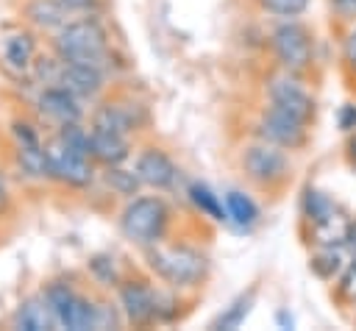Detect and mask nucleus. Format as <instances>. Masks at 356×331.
I'll return each mask as SVG.
<instances>
[{
  "mask_svg": "<svg viewBox=\"0 0 356 331\" xmlns=\"http://www.w3.org/2000/svg\"><path fill=\"white\" fill-rule=\"evenodd\" d=\"M353 325H356V314H353Z\"/></svg>",
  "mask_w": 356,
  "mask_h": 331,
  "instance_id": "34",
  "label": "nucleus"
},
{
  "mask_svg": "<svg viewBox=\"0 0 356 331\" xmlns=\"http://www.w3.org/2000/svg\"><path fill=\"white\" fill-rule=\"evenodd\" d=\"M89 156L97 167L125 164L134 156V139L122 136V134H114V131L89 128Z\"/></svg>",
  "mask_w": 356,
  "mask_h": 331,
  "instance_id": "15",
  "label": "nucleus"
},
{
  "mask_svg": "<svg viewBox=\"0 0 356 331\" xmlns=\"http://www.w3.org/2000/svg\"><path fill=\"white\" fill-rule=\"evenodd\" d=\"M334 217H339L337 203L328 195H323L320 189H306L303 203H300V223L303 225H320V223H328Z\"/></svg>",
  "mask_w": 356,
  "mask_h": 331,
  "instance_id": "18",
  "label": "nucleus"
},
{
  "mask_svg": "<svg viewBox=\"0 0 356 331\" xmlns=\"http://www.w3.org/2000/svg\"><path fill=\"white\" fill-rule=\"evenodd\" d=\"M331 300L345 309V306H356V253L350 261H345L342 273L334 278V289H331Z\"/></svg>",
  "mask_w": 356,
  "mask_h": 331,
  "instance_id": "25",
  "label": "nucleus"
},
{
  "mask_svg": "<svg viewBox=\"0 0 356 331\" xmlns=\"http://www.w3.org/2000/svg\"><path fill=\"white\" fill-rule=\"evenodd\" d=\"M36 108L44 120H50V125H64V122H83L86 108L83 100L78 95H72L67 86L61 83H47L42 86L39 97H36Z\"/></svg>",
  "mask_w": 356,
  "mask_h": 331,
  "instance_id": "13",
  "label": "nucleus"
},
{
  "mask_svg": "<svg viewBox=\"0 0 356 331\" xmlns=\"http://www.w3.org/2000/svg\"><path fill=\"white\" fill-rule=\"evenodd\" d=\"M39 53V33L28 25H17L0 36V61L11 75H28Z\"/></svg>",
  "mask_w": 356,
  "mask_h": 331,
  "instance_id": "12",
  "label": "nucleus"
},
{
  "mask_svg": "<svg viewBox=\"0 0 356 331\" xmlns=\"http://www.w3.org/2000/svg\"><path fill=\"white\" fill-rule=\"evenodd\" d=\"M181 225V211L175 209L172 200H167L164 195H134L125 200L120 217H117V228L120 234L134 245V248H147V245H159L167 239H178L175 228Z\"/></svg>",
  "mask_w": 356,
  "mask_h": 331,
  "instance_id": "4",
  "label": "nucleus"
},
{
  "mask_svg": "<svg viewBox=\"0 0 356 331\" xmlns=\"http://www.w3.org/2000/svg\"><path fill=\"white\" fill-rule=\"evenodd\" d=\"M70 17L72 14L61 6V0H22L19 6V22L44 36L58 31Z\"/></svg>",
  "mask_w": 356,
  "mask_h": 331,
  "instance_id": "16",
  "label": "nucleus"
},
{
  "mask_svg": "<svg viewBox=\"0 0 356 331\" xmlns=\"http://www.w3.org/2000/svg\"><path fill=\"white\" fill-rule=\"evenodd\" d=\"M264 100L278 106L281 111L292 114L295 120L314 125L317 122V97L306 86V78L292 75L273 64L270 75L264 78Z\"/></svg>",
  "mask_w": 356,
  "mask_h": 331,
  "instance_id": "8",
  "label": "nucleus"
},
{
  "mask_svg": "<svg viewBox=\"0 0 356 331\" xmlns=\"http://www.w3.org/2000/svg\"><path fill=\"white\" fill-rule=\"evenodd\" d=\"M345 267V253L342 245H328V248H314L309 256V270L314 273V278H320L323 284L334 281Z\"/></svg>",
  "mask_w": 356,
  "mask_h": 331,
  "instance_id": "19",
  "label": "nucleus"
},
{
  "mask_svg": "<svg viewBox=\"0 0 356 331\" xmlns=\"http://www.w3.org/2000/svg\"><path fill=\"white\" fill-rule=\"evenodd\" d=\"M312 0H250L253 11L270 19H298L306 14Z\"/></svg>",
  "mask_w": 356,
  "mask_h": 331,
  "instance_id": "23",
  "label": "nucleus"
},
{
  "mask_svg": "<svg viewBox=\"0 0 356 331\" xmlns=\"http://www.w3.org/2000/svg\"><path fill=\"white\" fill-rule=\"evenodd\" d=\"M14 325L17 328H25V331H53L58 328V320L53 314V309L47 306V300L39 295H31L25 298L17 312H14Z\"/></svg>",
  "mask_w": 356,
  "mask_h": 331,
  "instance_id": "17",
  "label": "nucleus"
},
{
  "mask_svg": "<svg viewBox=\"0 0 356 331\" xmlns=\"http://www.w3.org/2000/svg\"><path fill=\"white\" fill-rule=\"evenodd\" d=\"M44 153H47L53 184H61L67 189H89L97 181L100 167L89 156H81L72 147H67L56 134L44 136Z\"/></svg>",
  "mask_w": 356,
  "mask_h": 331,
  "instance_id": "10",
  "label": "nucleus"
},
{
  "mask_svg": "<svg viewBox=\"0 0 356 331\" xmlns=\"http://www.w3.org/2000/svg\"><path fill=\"white\" fill-rule=\"evenodd\" d=\"M139 253L150 275H156V281L172 289L197 295L211 278V256L192 239H167L159 245L139 248Z\"/></svg>",
  "mask_w": 356,
  "mask_h": 331,
  "instance_id": "2",
  "label": "nucleus"
},
{
  "mask_svg": "<svg viewBox=\"0 0 356 331\" xmlns=\"http://www.w3.org/2000/svg\"><path fill=\"white\" fill-rule=\"evenodd\" d=\"M44 47L61 61H83L114 75V39L106 14H75L58 31L47 33Z\"/></svg>",
  "mask_w": 356,
  "mask_h": 331,
  "instance_id": "3",
  "label": "nucleus"
},
{
  "mask_svg": "<svg viewBox=\"0 0 356 331\" xmlns=\"http://www.w3.org/2000/svg\"><path fill=\"white\" fill-rule=\"evenodd\" d=\"M339 128L342 131H356V106L353 103H345L342 111H339Z\"/></svg>",
  "mask_w": 356,
  "mask_h": 331,
  "instance_id": "31",
  "label": "nucleus"
},
{
  "mask_svg": "<svg viewBox=\"0 0 356 331\" xmlns=\"http://www.w3.org/2000/svg\"><path fill=\"white\" fill-rule=\"evenodd\" d=\"M61 86H67L72 95H78L81 100H89L95 103L106 86L111 83V75L92 67V64H83V61H61V70H58V81Z\"/></svg>",
  "mask_w": 356,
  "mask_h": 331,
  "instance_id": "14",
  "label": "nucleus"
},
{
  "mask_svg": "<svg viewBox=\"0 0 356 331\" xmlns=\"http://www.w3.org/2000/svg\"><path fill=\"white\" fill-rule=\"evenodd\" d=\"M153 125V114L147 100H142L131 89H120L114 83L106 86V92L92 103L89 111V128L114 131L122 136H139Z\"/></svg>",
  "mask_w": 356,
  "mask_h": 331,
  "instance_id": "5",
  "label": "nucleus"
},
{
  "mask_svg": "<svg viewBox=\"0 0 356 331\" xmlns=\"http://www.w3.org/2000/svg\"><path fill=\"white\" fill-rule=\"evenodd\" d=\"M250 300H253V292H248V298L239 295V298L231 303V309H228L225 314H220V317L211 323V328H236V325L245 320V314H248V309H250Z\"/></svg>",
  "mask_w": 356,
  "mask_h": 331,
  "instance_id": "26",
  "label": "nucleus"
},
{
  "mask_svg": "<svg viewBox=\"0 0 356 331\" xmlns=\"http://www.w3.org/2000/svg\"><path fill=\"white\" fill-rule=\"evenodd\" d=\"M234 170L245 189L270 206L281 203L295 184V161L289 159V150L253 136L236 147Z\"/></svg>",
  "mask_w": 356,
  "mask_h": 331,
  "instance_id": "1",
  "label": "nucleus"
},
{
  "mask_svg": "<svg viewBox=\"0 0 356 331\" xmlns=\"http://www.w3.org/2000/svg\"><path fill=\"white\" fill-rule=\"evenodd\" d=\"M189 197H192V203H195V209H197L200 217H209L211 223H222V220H228V214H225L220 197H217L206 184L195 181V184L189 186Z\"/></svg>",
  "mask_w": 356,
  "mask_h": 331,
  "instance_id": "24",
  "label": "nucleus"
},
{
  "mask_svg": "<svg viewBox=\"0 0 356 331\" xmlns=\"http://www.w3.org/2000/svg\"><path fill=\"white\" fill-rule=\"evenodd\" d=\"M342 61L345 67L356 70V25L348 31V36L342 39Z\"/></svg>",
  "mask_w": 356,
  "mask_h": 331,
  "instance_id": "30",
  "label": "nucleus"
},
{
  "mask_svg": "<svg viewBox=\"0 0 356 331\" xmlns=\"http://www.w3.org/2000/svg\"><path fill=\"white\" fill-rule=\"evenodd\" d=\"M100 181L106 189H111V195H120V197H134L142 192V181L134 170H125L122 164H114V167H100Z\"/></svg>",
  "mask_w": 356,
  "mask_h": 331,
  "instance_id": "21",
  "label": "nucleus"
},
{
  "mask_svg": "<svg viewBox=\"0 0 356 331\" xmlns=\"http://www.w3.org/2000/svg\"><path fill=\"white\" fill-rule=\"evenodd\" d=\"M61 6L75 14H106L111 8V0H61Z\"/></svg>",
  "mask_w": 356,
  "mask_h": 331,
  "instance_id": "27",
  "label": "nucleus"
},
{
  "mask_svg": "<svg viewBox=\"0 0 356 331\" xmlns=\"http://www.w3.org/2000/svg\"><path fill=\"white\" fill-rule=\"evenodd\" d=\"M267 47H270L273 64L292 75L309 78V72L314 70V61H317L314 31L300 19H278V25L267 36Z\"/></svg>",
  "mask_w": 356,
  "mask_h": 331,
  "instance_id": "6",
  "label": "nucleus"
},
{
  "mask_svg": "<svg viewBox=\"0 0 356 331\" xmlns=\"http://www.w3.org/2000/svg\"><path fill=\"white\" fill-rule=\"evenodd\" d=\"M325 3H328V11L334 19L356 25V0H325Z\"/></svg>",
  "mask_w": 356,
  "mask_h": 331,
  "instance_id": "29",
  "label": "nucleus"
},
{
  "mask_svg": "<svg viewBox=\"0 0 356 331\" xmlns=\"http://www.w3.org/2000/svg\"><path fill=\"white\" fill-rule=\"evenodd\" d=\"M131 159H134V172L139 175L142 186H150L156 192H170L178 184V175H181L178 161L159 142H153V139L139 142Z\"/></svg>",
  "mask_w": 356,
  "mask_h": 331,
  "instance_id": "11",
  "label": "nucleus"
},
{
  "mask_svg": "<svg viewBox=\"0 0 356 331\" xmlns=\"http://www.w3.org/2000/svg\"><path fill=\"white\" fill-rule=\"evenodd\" d=\"M250 136L273 142V145H278V147H284L289 153H303L309 147V142H312V125L295 120L292 114H286L278 106L264 100V106L256 114Z\"/></svg>",
  "mask_w": 356,
  "mask_h": 331,
  "instance_id": "9",
  "label": "nucleus"
},
{
  "mask_svg": "<svg viewBox=\"0 0 356 331\" xmlns=\"http://www.w3.org/2000/svg\"><path fill=\"white\" fill-rule=\"evenodd\" d=\"M345 156H348V161L356 167V131L350 134V139H348V145H345Z\"/></svg>",
  "mask_w": 356,
  "mask_h": 331,
  "instance_id": "33",
  "label": "nucleus"
},
{
  "mask_svg": "<svg viewBox=\"0 0 356 331\" xmlns=\"http://www.w3.org/2000/svg\"><path fill=\"white\" fill-rule=\"evenodd\" d=\"M345 248H350L356 253V217L348 220V228H345Z\"/></svg>",
  "mask_w": 356,
  "mask_h": 331,
  "instance_id": "32",
  "label": "nucleus"
},
{
  "mask_svg": "<svg viewBox=\"0 0 356 331\" xmlns=\"http://www.w3.org/2000/svg\"><path fill=\"white\" fill-rule=\"evenodd\" d=\"M117 306L122 312L125 325L134 328H153L159 325L156 317V284L147 273H142L139 267H125L117 289Z\"/></svg>",
  "mask_w": 356,
  "mask_h": 331,
  "instance_id": "7",
  "label": "nucleus"
},
{
  "mask_svg": "<svg viewBox=\"0 0 356 331\" xmlns=\"http://www.w3.org/2000/svg\"><path fill=\"white\" fill-rule=\"evenodd\" d=\"M14 209H17V200H14V192H11V181L0 170V220H11Z\"/></svg>",
  "mask_w": 356,
  "mask_h": 331,
  "instance_id": "28",
  "label": "nucleus"
},
{
  "mask_svg": "<svg viewBox=\"0 0 356 331\" xmlns=\"http://www.w3.org/2000/svg\"><path fill=\"white\" fill-rule=\"evenodd\" d=\"M225 214H228L234 223H239L242 228H250V225H256V220H259V206L253 203V197H250L248 192H242V189H228V192H225Z\"/></svg>",
  "mask_w": 356,
  "mask_h": 331,
  "instance_id": "22",
  "label": "nucleus"
},
{
  "mask_svg": "<svg viewBox=\"0 0 356 331\" xmlns=\"http://www.w3.org/2000/svg\"><path fill=\"white\" fill-rule=\"evenodd\" d=\"M86 273H89L92 284L114 292L120 278H122V273H125V267H120V261L111 253H95V256L86 259Z\"/></svg>",
  "mask_w": 356,
  "mask_h": 331,
  "instance_id": "20",
  "label": "nucleus"
}]
</instances>
